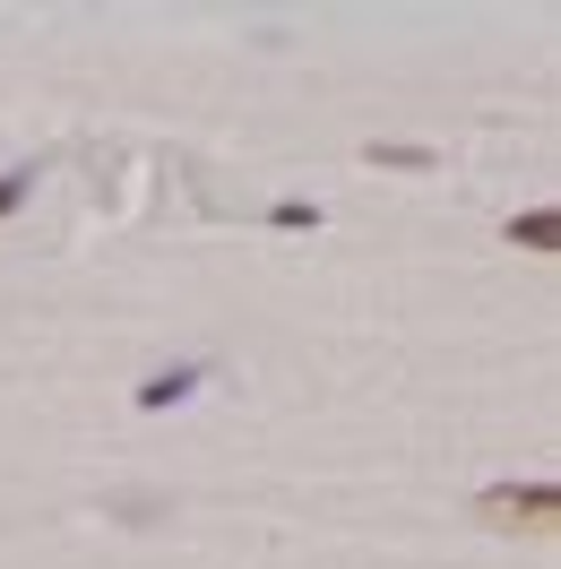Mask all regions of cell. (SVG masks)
<instances>
[{
  "instance_id": "cell-4",
  "label": "cell",
  "mask_w": 561,
  "mask_h": 569,
  "mask_svg": "<svg viewBox=\"0 0 561 569\" xmlns=\"http://www.w3.org/2000/svg\"><path fill=\"white\" fill-rule=\"evenodd\" d=\"M27 190H36V173H27V164H18V173H0V216L18 208V199H27Z\"/></svg>"
},
{
  "instance_id": "cell-3",
  "label": "cell",
  "mask_w": 561,
  "mask_h": 569,
  "mask_svg": "<svg viewBox=\"0 0 561 569\" xmlns=\"http://www.w3.org/2000/svg\"><path fill=\"white\" fill-rule=\"evenodd\" d=\"M190 389H199V371L181 362V371H165V380H147V389H139V406H174V397H190Z\"/></svg>"
},
{
  "instance_id": "cell-1",
  "label": "cell",
  "mask_w": 561,
  "mask_h": 569,
  "mask_svg": "<svg viewBox=\"0 0 561 569\" xmlns=\"http://www.w3.org/2000/svg\"><path fill=\"white\" fill-rule=\"evenodd\" d=\"M475 518H484L492 535H553L561 492L553 483H492V492L475 500Z\"/></svg>"
},
{
  "instance_id": "cell-2",
  "label": "cell",
  "mask_w": 561,
  "mask_h": 569,
  "mask_svg": "<svg viewBox=\"0 0 561 569\" xmlns=\"http://www.w3.org/2000/svg\"><path fill=\"white\" fill-rule=\"evenodd\" d=\"M510 242H526V250H561V216H553V208L519 216V224H510Z\"/></svg>"
}]
</instances>
